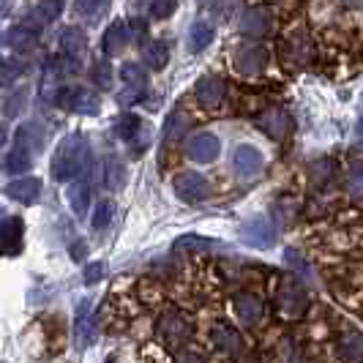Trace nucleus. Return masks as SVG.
<instances>
[{
	"label": "nucleus",
	"mask_w": 363,
	"mask_h": 363,
	"mask_svg": "<svg viewBox=\"0 0 363 363\" xmlns=\"http://www.w3.org/2000/svg\"><path fill=\"white\" fill-rule=\"evenodd\" d=\"M143 60H145L147 69H164L167 66V60H169V50H167V44H162V41H150V44H145L143 47Z\"/></svg>",
	"instance_id": "obj_30"
},
{
	"label": "nucleus",
	"mask_w": 363,
	"mask_h": 363,
	"mask_svg": "<svg viewBox=\"0 0 363 363\" xmlns=\"http://www.w3.org/2000/svg\"><path fill=\"white\" fill-rule=\"evenodd\" d=\"M22 235H25L22 218H17V216L3 218V224H0V249H3L6 255H19V249H22Z\"/></svg>",
	"instance_id": "obj_18"
},
{
	"label": "nucleus",
	"mask_w": 363,
	"mask_h": 363,
	"mask_svg": "<svg viewBox=\"0 0 363 363\" xmlns=\"http://www.w3.org/2000/svg\"><path fill=\"white\" fill-rule=\"evenodd\" d=\"M345 191L352 202H363V162L350 164L345 172Z\"/></svg>",
	"instance_id": "obj_28"
},
{
	"label": "nucleus",
	"mask_w": 363,
	"mask_h": 363,
	"mask_svg": "<svg viewBox=\"0 0 363 363\" xmlns=\"http://www.w3.org/2000/svg\"><path fill=\"white\" fill-rule=\"evenodd\" d=\"M60 47H63V66L66 72H79L82 66V52L88 47V38L79 28H66L60 33Z\"/></svg>",
	"instance_id": "obj_8"
},
{
	"label": "nucleus",
	"mask_w": 363,
	"mask_h": 363,
	"mask_svg": "<svg viewBox=\"0 0 363 363\" xmlns=\"http://www.w3.org/2000/svg\"><path fill=\"white\" fill-rule=\"evenodd\" d=\"M233 314H235V320L240 325L257 328L262 323V317H265V301L252 290L238 292L235 298H233Z\"/></svg>",
	"instance_id": "obj_6"
},
{
	"label": "nucleus",
	"mask_w": 363,
	"mask_h": 363,
	"mask_svg": "<svg viewBox=\"0 0 363 363\" xmlns=\"http://www.w3.org/2000/svg\"><path fill=\"white\" fill-rule=\"evenodd\" d=\"M178 3L175 0H150V17L153 19H167L175 14Z\"/></svg>",
	"instance_id": "obj_37"
},
{
	"label": "nucleus",
	"mask_w": 363,
	"mask_h": 363,
	"mask_svg": "<svg viewBox=\"0 0 363 363\" xmlns=\"http://www.w3.org/2000/svg\"><path fill=\"white\" fill-rule=\"evenodd\" d=\"M211 41H213V25L197 22V25L191 28V33H189V47H191L194 52H200V50H205Z\"/></svg>",
	"instance_id": "obj_34"
},
{
	"label": "nucleus",
	"mask_w": 363,
	"mask_h": 363,
	"mask_svg": "<svg viewBox=\"0 0 363 363\" xmlns=\"http://www.w3.org/2000/svg\"><path fill=\"white\" fill-rule=\"evenodd\" d=\"M243 240L249 246H255V249H268V246H273V240H276V233H273V227L268 224V218H252L243 227Z\"/></svg>",
	"instance_id": "obj_19"
},
{
	"label": "nucleus",
	"mask_w": 363,
	"mask_h": 363,
	"mask_svg": "<svg viewBox=\"0 0 363 363\" xmlns=\"http://www.w3.org/2000/svg\"><path fill=\"white\" fill-rule=\"evenodd\" d=\"M74 339H77V347L85 350L96 342V320H93V309L88 303H82L77 309V320H74Z\"/></svg>",
	"instance_id": "obj_17"
},
{
	"label": "nucleus",
	"mask_w": 363,
	"mask_h": 363,
	"mask_svg": "<svg viewBox=\"0 0 363 363\" xmlns=\"http://www.w3.org/2000/svg\"><path fill=\"white\" fill-rule=\"evenodd\" d=\"M55 101L69 112H77V115H96L101 109V101L99 96L88 88H60Z\"/></svg>",
	"instance_id": "obj_5"
},
{
	"label": "nucleus",
	"mask_w": 363,
	"mask_h": 363,
	"mask_svg": "<svg viewBox=\"0 0 363 363\" xmlns=\"http://www.w3.org/2000/svg\"><path fill=\"white\" fill-rule=\"evenodd\" d=\"M358 134L363 137V112H361V121H358Z\"/></svg>",
	"instance_id": "obj_46"
},
{
	"label": "nucleus",
	"mask_w": 363,
	"mask_h": 363,
	"mask_svg": "<svg viewBox=\"0 0 363 363\" xmlns=\"http://www.w3.org/2000/svg\"><path fill=\"white\" fill-rule=\"evenodd\" d=\"M104 3H107V0H77V11H82V14H96V11L104 9Z\"/></svg>",
	"instance_id": "obj_41"
},
{
	"label": "nucleus",
	"mask_w": 363,
	"mask_h": 363,
	"mask_svg": "<svg viewBox=\"0 0 363 363\" xmlns=\"http://www.w3.org/2000/svg\"><path fill=\"white\" fill-rule=\"evenodd\" d=\"M211 345L227 358H240L243 355V336L238 333L230 323H213L211 325Z\"/></svg>",
	"instance_id": "obj_9"
},
{
	"label": "nucleus",
	"mask_w": 363,
	"mask_h": 363,
	"mask_svg": "<svg viewBox=\"0 0 363 363\" xmlns=\"http://www.w3.org/2000/svg\"><path fill=\"white\" fill-rule=\"evenodd\" d=\"M218 150H221L218 140L213 134H208V131L194 134V137L186 143V156L197 164H211L218 156Z\"/></svg>",
	"instance_id": "obj_15"
},
{
	"label": "nucleus",
	"mask_w": 363,
	"mask_h": 363,
	"mask_svg": "<svg viewBox=\"0 0 363 363\" xmlns=\"http://www.w3.org/2000/svg\"><path fill=\"white\" fill-rule=\"evenodd\" d=\"M60 11H63V0H38L36 9L30 11V17L25 19L22 25H28L30 30H38L41 25L55 22V19L60 17Z\"/></svg>",
	"instance_id": "obj_21"
},
{
	"label": "nucleus",
	"mask_w": 363,
	"mask_h": 363,
	"mask_svg": "<svg viewBox=\"0 0 363 363\" xmlns=\"http://www.w3.org/2000/svg\"><path fill=\"white\" fill-rule=\"evenodd\" d=\"M347 6H363V0H345Z\"/></svg>",
	"instance_id": "obj_45"
},
{
	"label": "nucleus",
	"mask_w": 363,
	"mask_h": 363,
	"mask_svg": "<svg viewBox=\"0 0 363 363\" xmlns=\"http://www.w3.org/2000/svg\"><path fill=\"white\" fill-rule=\"evenodd\" d=\"M112 216H115V205L109 200L99 202L96 211H93V230H107Z\"/></svg>",
	"instance_id": "obj_36"
},
{
	"label": "nucleus",
	"mask_w": 363,
	"mask_h": 363,
	"mask_svg": "<svg viewBox=\"0 0 363 363\" xmlns=\"http://www.w3.org/2000/svg\"><path fill=\"white\" fill-rule=\"evenodd\" d=\"M311 55H314L311 41L303 36V33L290 36L281 44V60H284V66H290V69H303V66H309Z\"/></svg>",
	"instance_id": "obj_13"
},
{
	"label": "nucleus",
	"mask_w": 363,
	"mask_h": 363,
	"mask_svg": "<svg viewBox=\"0 0 363 363\" xmlns=\"http://www.w3.org/2000/svg\"><path fill=\"white\" fill-rule=\"evenodd\" d=\"M126 183V167L118 156H109L104 162V186L107 189H123Z\"/></svg>",
	"instance_id": "obj_31"
},
{
	"label": "nucleus",
	"mask_w": 363,
	"mask_h": 363,
	"mask_svg": "<svg viewBox=\"0 0 363 363\" xmlns=\"http://www.w3.org/2000/svg\"><path fill=\"white\" fill-rule=\"evenodd\" d=\"M22 104H25V93L22 91L11 93V96L3 101V115H6V118H14V115H19Z\"/></svg>",
	"instance_id": "obj_38"
},
{
	"label": "nucleus",
	"mask_w": 363,
	"mask_h": 363,
	"mask_svg": "<svg viewBox=\"0 0 363 363\" xmlns=\"http://www.w3.org/2000/svg\"><path fill=\"white\" fill-rule=\"evenodd\" d=\"M336 164L330 162V159H320V162L311 164V186L317 189V191H325L330 189L333 183H336Z\"/></svg>",
	"instance_id": "obj_25"
},
{
	"label": "nucleus",
	"mask_w": 363,
	"mask_h": 363,
	"mask_svg": "<svg viewBox=\"0 0 363 363\" xmlns=\"http://www.w3.org/2000/svg\"><path fill=\"white\" fill-rule=\"evenodd\" d=\"M104 271H107V265H104V262H93V265H88V268H85L82 281L91 287V284H96V281H101V279H104Z\"/></svg>",
	"instance_id": "obj_39"
},
{
	"label": "nucleus",
	"mask_w": 363,
	"mask_h": 363,
	"mask_svg": "<svg viewBox=\"0 0 363 363\" xmlns=\"http://www.w3.org/2000/svg\"><path fill=\"white\" fill-rule=\"evenodd\" d=\"M211 11H213L218 19H227L230 11H233V0H211Z\"/></svg>",
	"instance_id": "obj_40"
},
{
	"label": "nucleus",
	"mask_w": 363,
	"mask_h": 363,
	"mask_svg": "<svg viewBox=\"0 0 363 363\" xmlns=\"http://www.w3.org/2000/svg\"><path fill=\"white\" fill-rule=\"evenodd\" d=\"M333 363H363V333L355 328H345L330 345Z\"/></svg>",
	"instance_id": "obj_4"
},
{
	"label": "nucleus",
	"mask_w": 363,
	"mask_h": 363,
	"mask_svg": "<svg viewBox=\"0 0 363 363\" xmlns=\"http://www.w3.org/2000/svg\"><path fill=\"white\" fill-rule=\"evenodd\" d=\"M6 41H9V47L17 50V52H30L38 41V30H30L28 25H17V28H11V30L6 33Z\"/></svg>",
	"instance_id": "obj_26"
},
{
	"label": "nucleus",
	"mask_w": 363,
	"mask_h": 363,
	"mask_svg": "<svg viewBox=\"0 0 363 363\" xmlns=\"http://www.w3.org/2000/svg\"><path fill=\"white\" fill-rule=\"evenodd\" d=\"M186 128H189V118L183 115V109H172V112L167 115V121H164V131H162L164 145L178 143L183 134H186Z\"/></svg>",
	"instance_id": "obj_24"
},
{
	"label": "nucleus",
	"mask_w": 363,
	"mask_h": 363,
	"mask_svg": "<svg viewBox=\"0 0 363 363\" xmlns=\"http://www.w3.org/2000/svg\"><path fill=\"white\" fill-rule=\"evenodd\" d=\"M240 30L246 36H265L271 30V11L268 9H259V6L246 9L243 17H240Z\"/></svg>",
	"instance_id": "obj_20"
},
{
	"label": "nucleus",
	"mask_w": 363,
	"mask_h": 363,
	"mask_svg": "<svg viewBox=\"0 0 363 363\" xmlns=\"http://www.w3.org/2000/svg\"><path fill=\"white\" fill-rule=\"evenodd\" d=\"M33 162V153H30V147L25 145V143H19L9 156H6V164H3V169L9 172V175H19V172H28V167Z\"/></svg>",
	"instance_id": "obj_27"
},
{
	"label": "nucleus",
	"mask_w": 363,
	"mask_h": 363,
	"mask_svg": "<svg viewBox=\"0 0 363 363\" xmlns=\"http://www.w3.org/2000/svg\"><path fill=\"white\" fill-rule=\"evenodd\" d=\"M191 330H194L191 317H189V314H183V311H167V314L159 317V325H156L159 339L169 347L186 345V342L191 339Z\"/></svg>",
	"instance_id": "obj_3"
},
{
	"label": "nucleus",
	"mask_w": 363,
	"mask_h": 363,
	"mask_svg": "<svg viewBox=\"0 0 363 363\" xmlns=\"http://www.w3.org/2000/svg\"><path fill=\"white\" fill-rule=\"evenodd\" d=\"M121 79H123V93L118 96L123 104H134V101H140L147 91V74L137 66V63H126L123 69H121Z\"/></svg>",
	"instance_id": "obj_11"
},
{
	"label": "nucleus",
	"mask_w": 363,
	"mask_h": 363,
	"mask_svg": "<svg viewBox=\"0 0 363 363\" xmlns=\"http://www.w3.org/2000/svg\"><path fill=\"white\" fill-rule=\"evenodd\" d=\"M128 41H131V30H128V25L126 22H121V19H115V22L107 28V33H104V52L121 55L128 47Z\"/></svg>",
	"instance_id": "obj_23"
},
{
	"label": "nucleus",
	"mask_w": 363,
	"mask_h": 363,
	"mask_svg": "<svg viewBox=\"0 0 363 363\" xmlns=\"http://www.w3.org/2000/svg\"><path fill=\"white\" fill-rule=\"evenodd\" d=\"M235 69L243 77H257L268 69V50L259 44H246L235 52Z\"/></svg>",
	"instance_id": "obj_10"
},
{
	"label": "nucleus",
	"mask_w": 363,
	"mask_h": 363,
	"mask_svg": "<svg viewBox=\"0 0 363 363\" xmlns=\"http://www.w3.org/2000/svg\"><path fill=\"white\" fill-rule=\"evenodd\" d=\"M6 194L14 202L30 205V202H36L38 194H41V181H38V178H19V181L6 186Z\"/></svg>",
	"instance_id": "obj_22"
},
{
	"label": "nucleus",
	"mask_w": 363,
	"mask_h": 363,
	"mask_svg": "<svg viewBox=\"0 0 363 363\" xmlns=\"http://www.w3.org/2000/svg\"><path fill=\"white\" fill-rule=\"evenodd\" d=\"M25 69H28V66H25L19 57H3V60H0V82H3V85H14L19 77L25 74Z\"/></svg>",
	"instance_id": "obj_33"
},
{
	"label": "nucleus",
	"mask_w": 363,
	"mask_h": 363,
	"mask_svg": "<svg viewBox=\"0 0 363 363\" xmlns=\"http://www.w3.org/2000/svg\"><path fill=\"white\" fill-rule=\"evenodd\" d=\"M91 79L96 88H101V91H109L112 88V69H109L107 60H96L91 69Z\"/></svg>",
	"instance_id": "obj_35"
},
{
	"label": "nucleus",
	"mask_w": 363,
	"mask_h": 363,
	"mask_svg": "<svg viewBox=\"0 0 363 363\" xmlns=\"http://www.w3.org/2000/svg\"><path fill=\"white\" fill-rule=\"evenodd\" d=\"M194 93H197V101L205 109H216L221 107V101L227 96V85L218 77H202L200 82H197V88H194Z\"/></svg>",
	"instance_id": "obj_16"
},
{
	"label": "nucleus",
	"mask_w": 363,
	"mask_h": 363,
	"mask_svg": "<svg viewBox=\"0 0 363 363\" xmlns=\"http://www.w3.org/2000/svg\"><path fill=\"white\" fill-rule=\"evenodd\" d=\"M143 128V121L137 118V115H131V112H123L118 121H115V126H112V131L121 137V140H134L137 137V131Z\"/></svg>",
	"instance_id": "obj_32"
},
{
	"label": "nucleus",
	"mask_w": 363,
	"mask_h": 363,
	"mask_svg": "<svg viewBox=\"0 0 363 363\" xmlns=\"http://www.w3.org/2000/svg\"><path fill=\"white\" fill-rule=\"evenodd\" d=\"M255 123L262 134H268L276 143H284L292 131V118L279 107H271V109H265V112H259L255 118Z\"/></svg>",
	"instance_id": "obj_7"
},
{
	"label": "nucleus",
	"mask_w": 363,
	"mask_h": 363,
	"mask_svg": "<svg viewBox=\"0 0 363 363\" xmlns=\"http://www.w3.org/2000/svg\"><path fill=\"white\" fill-rule=\"evenodd\" d=\"M66 200H69L77 216H85V211L91 208V189L85 183H72L69 191H66Z\"/></svg>",
	"instance_id": "obj_29"
},
{
	"label": "nucleus",
	"mask_w": 363,
	"mask_h": 363,
	"mask_svg": "<svg viewBox=\"0 0 363 363\" xmlns=\"http://www.w3.org/2000/svg\"><path fill=\"white\" fill-rule=\"evenodd\" d=\"M265 167L262 153L255 145H238L233 153V169H235L240 178H257Z\"/></svg>",
	"instance_id": "obj_14"
},
{
	"label": "nucleus",
	"mask_w": 363,
	"mask_h": 363,
	"mask_svg": "<svg viewBox=\"0 0 363 363\" xmlns=\"http://www.w3.org/2000/svg\"><path fill=\"white\" fill-rule=\"evenodd\" d=\"M3 143H6V128L0 126V147H3Z\"/></svg>",
	"instance_id": "obj_44"
},
{
	"label": "nucleus",
	"mask_w": 363,
	"mask_h": 363,
	"mask_svg": "<svg viewBox=\"0 0 363 363\" xmlns=\"http://www.w3.org/2000/svg\"><path fill=\"white\" fill-rule=\"evenodd\" d=\"M91 162V147L88 143L79 137V134H72L66 137L57 150H55V159H52V178L55 181H72L77 178L85 167Z\"/></svg>",
	"instance_id": "obj_2"
},
{
	"label": "nucleus",
	"mask_w": 363,
	"mask_h": 363,
	"mask_svg": "<svg viewBox=\"0 0 363 363\" xmlns=\"http://www.w3.org/2000/svg\"><path fill=\"white\" fill-rule=\"evenodd\" d=\"M273 303H276V314L281 320H301L306 317L311 309V295L309 290L295 279V276H279L276 279V287H273Z\"/></svg>",
	"instance_id": "obj_1"
},
{
	"label": "nucleus",
	"mask_w": 363,
	"mask_h": 363,
	"mask_svg": "<svg viewBox=\"0 0 363 363\" xmlns=\"http://www.w3.org/2000/svg\"><path fill=\"white\" fill-rule=\"evenodd\" d=\"M175 194H178L183 202H189V205H197V202H202L211 194V186H208V181H205L202 175H197V172H181V175L175 178Z\"/></svg>",
	"instance_id": "obj_12"
},
{
	"label": "nucleus",
	"mask_w": 363,
	"mask_h": 363,
	"mask_svg": "<svg viewBox=\"0 0 363 363\" xmlns=\"http://www.w3.org/2000/svg\"><path fill=\"white\" fill-rule=\"evenodd\" d=\"M175 363H208V361H205L202 355H197V352H181Z\"/></svg>",
	"instance_id": "obj_42"
},
{
	"label": "nucleus",
	"mask_w": 363,
	"mask_h": 363,
	"mask_svg": "<svg viewBox=\"0 0 363 363\" xmlns=\"http://www.w3.org/2000/svg\"><path fill=\"white\" fill-rule=\"evenodd\" d=\"M82 257H85V243L77 240V243L72 246V259H82Z\"/></svg>",
	"instance_id": "obj_43"
}]
</instances>
